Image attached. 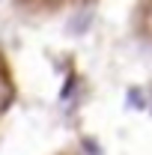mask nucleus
<instances>
[{"label": "nucleus", "instance_id": "f257e3e1", "mask_svg": "<svg viewBox=\"0 0 152 155\" xmlns=\"http://www.w3.org/2000/svg\"><path fill=\"white\" fill-rule=\"evenodd\" d=\"M90 24H93V12H90V9H84V12H78V18L69 24V30H72V33H87V27H90Z\"/></svg>", "mask_w": 152, "mask_h": 155}, {"label": "nucleus", "instance_id": "f03ea898", "mask_svg": "<svg viewBox=\"0 0 152 155\" xmlns=\"http://www.w3.org/2000/svg\"><path fill=\"white\" fill-rule=\"evenodd\" d=\"M128 107H143V98L137 90H128Z\"/></svg>", "mask_w": 152, "mask_h": 155}]
</instances>
